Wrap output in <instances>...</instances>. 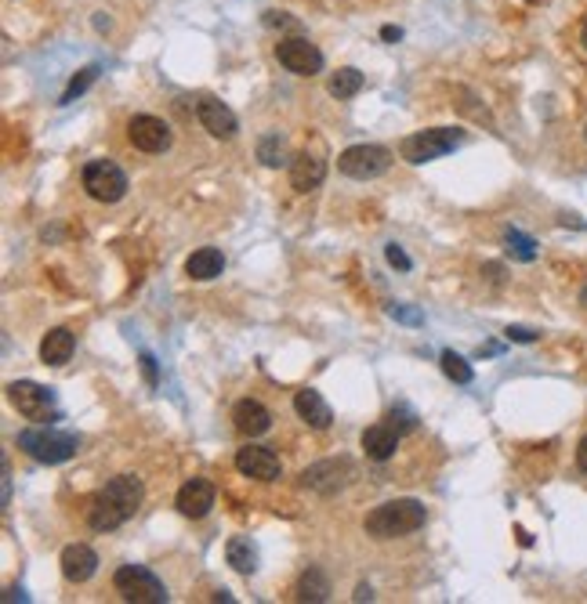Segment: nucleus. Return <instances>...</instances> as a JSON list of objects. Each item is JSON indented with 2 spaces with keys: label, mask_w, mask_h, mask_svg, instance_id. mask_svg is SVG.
I'll return each mask as SVG.
<instances>
[{
  "label": "nucleus",
  "mask_w": 587,
  "mask_h": 604,
  "mask_svg": "<svg viewBox=\"0 0 587 604\" xmlns=\"http://www.w3.org/2000/svg\"><path fill=\"white\" fill-rule=\"evenodd\" d=\"M399 36H403V29H399V26H385V29H381V40H388V44H395Z\"/></svg>",
  "instance_id": "nucleus-37"
},
{
  "label": "nucleus",
  "mask_w": 587,
  "mask_h": 604,
  "mask_svg": "<svg viewBox=\"0 0 587 604\" xmlns=\"http://www.w3.org/2000/svg\"><path fill=\"white\" fill-rule=\"evenodd\" d=\"M439 362H443V373H446L453 383H471V380H475V369H471L457 351H443Z\"/></svg>",
  "instance_id": "nucleus-26"
},
{
  "label": "nucleus",
  "mask_w": 587,
  "mask_h": 604,
  "mask_svg": "<svg viewBox=\"0 0 587 604\" xmlns=\"http://www.w3.org/2000/svg\"><path fill=\"white\" fill-rule=\"evenodd\" d=\"M8 399H12V406H15L26 420H59V413H55V391L40 388V383H33V380H15V383H8Z\"/></svg>",
  "instance_id": "nucleus-9"
},
{
  "label": "nucleus",
  "mask_w": 587,
  "mask_h": 604,
  "mask_svg": "<svg viewBox=\"0 0 587 604\" xmlns=\"http://www.w3.org/2000/svg\"><path fill=\"white\" fill-rule=\"evenodd\" d=\"M142 500H145L142 481H138L135 474H117V478L91 500L87 521H91L94 532H113V528H120L124 521H131V518L138 514Z\"/></svg>",
  "instance_id": "nucleus-1"
},
{
  "label": "nucleus",
  "mask_w": 587,
  "mask_h": 604,
  "mask_svg": "<svg viewBox=\"0 0 587 604\" xmlns=\"http://www.w3.org/2000/svg\"><path fill=\"white\" fill-rule=\"evenodd\" d=\"M257 159L265 163V167H283L287 163V141H283V134H265L261 141H257Z\"/></svg>",
  "instance_id": "nucleus-25"
},
{
  "label": "nucleus",
  "mask_w": 587,
  "mask_h": 604,
  "mask_svg": "<svg viewBox=\"0 0 587 604\" xmlns=\"http://www.w3.org/2000/svg\"><path fill=\"white\" fill-rule=\"evenodd\" d=\"M363 449H366L370 460H378V463L392 460L395 449H399V431H395L392 423H373V427H366V431H363Z\"/></svg>",
  "instance_id": "nucleus-18"
},
{
  "label": "nucleus",
  "mask_w": 587,
  "mask_h": 604,
  "mask_svg": "<svg viewBox=\"0 0 587 604\" xmlns=\"http://www.w3.org/2000/svg\"><path fill=\"white\" fill-rule=\"evenodd\" d=\"M236 471L243 478H254V481H276L283 474V463H280V456L273 449H265V446H243L236 453Z\"/></svg>",
  "instance_id": "nucleus-12"
},
{
  "label": "nucleus",
  "mask_w": 587,
  "mask_h": 604,
  "mask_svg": "<svg viewBox=\"0 0 587 604\" xmlns=\"http://www.w3.org/2000/svg\"><path fill=\"white\" fill-rule=\"evenodd\" d=\"M196 117H200L203 131H207L210 138H218V141H229V138H236V131H240L236 113H232V109H229L222 98H215V94H203V98L196 101Z\"/></svg>",
  "instance_id": "nucleus-11"
},
{
  "label": "nucleus",
  "mask_w": 587,
  "mask_h": 604,
  "mask_svg": "<svg viewBox=\"0 0 587 604\" xmlns=\"http://www.w3.org/2000/svg\"><path fill=\"white\" fill-rule=\"evenodd\" d=\"M265 26H269V29H290V33L301 29V22L290 19V15H283V12H265Z\"/></svg>",
  "instance_id": "nucleus-30"
},
{
  "label": "nucleus",
  "mask_w": 587,
  "mask_h": 604,
  "mask_svg": "<svg viewBox=\"0 0 587 604\" xmlns=\"http://www.w3.org/2000/svg\"><path fill=\"white\" fill-rule=\"evenodd\" d=\"M355 478V463L348 456H334V460H319L312 467L301 471V488L319 492V496H334L348 481Z\"/></svg>",
  "instance_id": "nucleus-8"
},
{
  "label": "nucleus",
  "mask_w": 587,
  "mask_h": 604,
  "mask_svg": "<svg viewBox=\"0 0 587 604\" xmlns=\"http://www.w3.org/2000/svg\"><path fill=\"white\" fill-rule=\"evenodd\" d=\"M576 467H580V474H587V434L580 438V446H576Z\"/></svg>",
  "instance_id": "nucleus-35"
},
{
  "label": "nucleus",
  "mask_w": 587,
  "mask_h": 604,
  "mask_svg": "<svg viewBox=\"0 0 587 604\" xmlns=\"http://www.w3.org/2000/svg\"><path fill=\"white\" fill-rule=\"evenodd\" d=\"M113 586H117V593L124 600H135V604H167V586L159 583L149 568H142V565L117 568Z\"/></svg>",
  "instance_id": "nucleus-5"
},
{
  "label": "nucleus",
  "mask_w": 587,
  "mask_h": 604,
  "mask_svg": "<svg viewBox=\"0 0 587 604\" xmlns=\"http://www.w3.org/2000/svg\"><path fill=\"white\" fill-rule=\"evenodd\" d=\"M232 423H236V431H240V434H247V438H261L265 431L273 427V413L265 409L257 399H240V402H236V409H232Z\"/></svg>",
  "instance_id": "nucleus-16"
},
{
  "label": "nucleus",
  "mask_w": 587,
  "mask_h": 604,
  "mask_svg": "<svg viewBox=\"0 0 587 604\" xmlns=\"http://www.w3.org/2000/svg\"><path fill=\"white\" fill-rule=\"evenodd\" d=\"M504 337L515 341V344H533V341H537V334H533V329H526V326H508Z\"/></svg>",
  "instance_id": "nucleus-33"
},
{
  "label": "nucleus",
  "mask_w": 587,
  "mask_h": 604,
  "mask_svg": "<svg viewBox=\"0 0 587 604\" xmlns=\"http://www.w3.org/2000/svg\"><path fill=\"white\" fill-rule=\"evenodd\" d=\"M388 315L399 318V322H410V326H420V322H424V315H420L417 308H406V304H388Z\"/></svg>",
  "instance_id": "nucleus-32"
},
{
  "label": "nucleus",
  "mask_w": 587,
  "mask_h": 604,
  "mask_svg": "<svg viewBox=\"0 0 587 604\" xmlns=\"http://www.w3.org/2000/svg\"><path fill=\"white\" fill-rule=\"evenodd\" d=\"M222 271H225V257H222V250H215V246H200V250L185 261V276L196 279V283L218 279Z\"/></svg>",
  "instance_id": "nucleus-20"
},
{
  "label": "nucleus",
  "mask_w": 587,
  "mask_h": 604,
  "mask_svg": "<svg viewBox=\"0 0 587 604\" xmlns=\"http://www.w3.org/2000/svg\"><path fill=\"white\" fill-rule=\"evenodd\" d=\"M15 446H19L29 460H37V463H47V467H51V463H66V460H73V456L80 453V438H77V434H69V431L51 427V423H37V427L19 431Z\"/></svg>",
  "instance_id": "nucleus-2"
},
{
  "label": "nucleus",
  "mask_w": 587,
  "mask_h": 604,
  "mask_svg": "<svg viewBox=\"0 0 587 604\" xmlns=\"http://www.w3.org/2000/svg\"><path fill=\"white\" fill-rule=\"evenodd\" d=\"M294 593H298V600H312V604L330 600V579H327V572H323V568H305Z\"/></svg>",
  "instance_id": "nucleus-23"
},
{
  "label": "nucleus",
  "mask_w": 587,
  "mask_h": 604,
  "mask_svg": "<svg viewBox=\"0 0 587 604\" xmlns=\"http://www.w3.org/2000/svg\"><path fill=\"white\" fill-rule=\"evenodd\" d=\"M352 597H355V600H373V590H370V583H359Z\"/></svg>",
  "instance_id": "nucleus-38"
},
{
  "label": "nucleus",
  "mask_w": 587,
  "mask_h": 604,
  "mask_svg": "<svg viewBox=\"0 0 587 604\" xmlns=\"http://www.w3.org/2000/svg\"><path fill=\"white\" fill-rule=\"evenodd\" d=\"M175 507H178L185 518H192V521L207 518L210 507H215V485H210L207 478H189V481L178 488Z\"/></svg>",
  "instance_id": "nucleus-14"
},
{
  "label": "nucleus",
  "mask_w": 587,
  "mask_h": 604,
  "mask_svg": "<svg viewBox=\"0 0 587 604\" xmlns=\"http://www.w3.org/2000/svg\"><path fill=\"white\" fill-rule=\"evenodd\" d=\"M580 304H583V308H587V286H583V290H580Z\"/></svg>",
  "instance_id": "nucleus-40"
},
{
  "label": "nucleus",
  "mask_w": 587,
  "mask_h": 604,
  "mask_svg": "<svg viewBox=\"0 0 587 604\" xmlns=\"http://www.w3.org/2000/svg\"><path fill=\"white\" fill-rule=\"evenodd\" d=\"M142 373H145L149 388H156V383H159V369H156V358H152L149 351H142Z\"/></svg>",
  "instance_id": "nucleus-34"
},
{
  "label": "nucleus",
  "mask_w": 587,
  "mask_h": 604,
  "mask_svg": "<svg viewBox=\"0 0 587 604\" xmlns=\"http://www.w3.org/2000/svg\"><path fill=\"white\" fill-rule=\"evenodd\" d=\"M385 257H388V264H392V268H399V271H410V268H413V261L403 254V246H399V243H388V246H385Z\"/></svg>",
  "instance_id": "nucleus-31"
},
{
  "label": "nucleus",
  "mask_w": 587,
  "mask_h": 604,
  "mask_svg": "<svg viewBox=\"0 0 587 604\" xmlns=\"http://www.w3.org/2000/svg\"><path fill=\"white\" fill-rule=\"evenodd\" d=\"M424 521H428V511H424L420 500H388L381 507H373L363 525H366V536L373 539H395V536L417 532Z\"/></svg>",
  "instance_id": "nucleus-3"
},
{
  "label": "nucleus",
  "mask_w": 587,
  "mask_h": 604,
  "mask_svg": "<svg viewBox=\"0 0 587 604\" xmlns=\"http://www.w3.org/2000/svg\"><path fill=\"white\" fill-rule=\"evenodd\" d=\"M0 600H4V604H12V600H26V593H22V586H8Z\"/></svg>",
  "instance_id": "nucleus-36"
},
{
  "label": "nucleus",
  "mask_w": 587,
  "mask_h": 604,
  "mask_svg": "<svg viewBox=\"0 0 587 604\" xmlns=\"http://www.w3.org/2000/svg\"><path fill=\"white\" fill-rule=\"evenodd\" d=\"M363 73L359 69H352V66H345V69H338V73H330V80H327V91L334 94V98H355L359 91H363Z\"/></svg>",
  "instance_id": "nucleus-24"
},
{
  "label": "nucleus",
  "mask_w": 587,
  "mask_h": 604,
  "mask_svg": "<svg viewBox=\"0 0 587 604\" xmlns=\"http://www.w3.org/2000/svg\"><path fill=\"white\" fill-rule=\"evenodd\" d=\"M276 59L287 73L294 77H319L323 73V51L315 44H308V36H290V40H280L276 44Z\"/></svg>",
  "instance_id": "nucleus-10"
},
{
  "label": "nucleus",
  "mask_w": 587,
  "mask_h": 604,
  "mask_svg": "<svg viewBox=\"0 0 587 604\" xmlns=\"http://www.w3.org/2000/svg\"><path fill=\"white\" fill-rule=\"evenodd\" d=\"M388 167H392V152L385 145H352L338 156V171L345 178H355V181L381 178Z\"/></svg>",
  "instance_id": "nucleus-6"
},
{
  "label": "nucleus",
  "mask_w": 587,
  "mask_h": 604,
  "mask_svg": "<svg viewBox=\"0 0 587 604\" xmlns=\"http://www.w3.org/2000/svg\"><path fill=\"white\" fill-rule=\"evenodd\" d=\"M225 561L240 572V576H254L257 572V546L250 543V536H232L225 543Z\"/></svg>",
  "instance_id": "nucleus-22"
},
{
  "label": "nucleus",
  "mask_w": 587,
  "mask_h": 604,
  "mask_svg": "<svg viewBox=\"0 0 587 604\" xmlns=\"http://www.w3.org/2000/svg\"><path fill=\"white\" fill-rule=\"evenodd\" d=\"M461 141H464V131H461V127H432V131H417V134L403 138L399 156H403L406 163H413V167H420V163H432V159L453 152Z\"/></svg>",
  "instance_id": "nucleus-4"
},
{
  "label": "nucleus",
  "mask_w": 587,
  "mask_h": 604,
  "mask_svg": "<svg viewBox=\"0 0 587 604\" xmlns=\"http://www.w3.org/2000/svg\"><path fill=\"white\" fill-rule=\"evenodd\" d=\"M388 420H392V427L399 431V434H406V431H417V416L399 402V406H392V413H388Z\"/></svg>",
  "instance_id": "nucleus-29"
},
{
  "label": "nucleus",
  "mask_w": 587,
  "mask_h": 604,
  "mask_svg": "<svg viewBox=\"0 0 587 604\" xmlns=\"http://www.w3.org/2000/svg\"><path fill=\"white\" fill-rule=\"evenodd\" d=\"M84 189L98 203H120L127 196V174L117 167L113 159H91L84 167Z\"/></svg>",
  "instance_id": "nucleus-7"
},
{
  "label": "nucleus",
  "mask_w": 587,
  "mask_h": 604,
  "mask_svg": "<svg viewBox=\"0 0 587 604\" xmlns=\"http://www.w3.org/2000/svg\"><path fill=\"white\" fill-rule=\"evenodd\" d=\"M73 348H77V337L69 334L66 326H59V329H51V334L40 341V358L47 366H66L73 358Z\"/></svg>",
  "instance_id": "nucleus-21"
},
{
  "label": "nucleus",
  "mask_w": 587,
  "mask_h": 604,
  "mask_svg": "<svg viewBox=\"0 0 587 604\" xmlns=\"http://www.w3.org/2000/svg\"><path fill=\"white\" fill-rule=\"evenodd\" d=\"M504 243H508V254L518 257V261H533V257H537V243H533L529 236H522L518 229H508V232H504Z\"/></svg>",
  "instance_id": "nucleus-27"
},
{
  "label": "nucleus",
  "mask_w": 587,
  "mask_h": 604,
  "mask_svg": "<svg viewBox=\"0 0 587 604\" xmlns=\"http://www.w3.org/2000/svg\"><path fill=\"white\" fill-rule=\"evenodd\" d=\"M127 138H131V145L142 149V152H167L175 134H171V127L159 120V117H135V120L127 124Z\"/></svg>",
  "instance_id": "nucleus-13"
},
{
  "label": "nucleus",
  "mask_w": 587,
  "mask_h": 604,
  "mask_svg": "<svg viewBox=\"0 0 587 604\" xmlns=\"http://www.w3.org/2000/svg\"><path fill=\"white\" fill-rule=\"evenodd\" d=\"M59 565H62V576L69 583H87L98 572V554L91 551L87 543H69L62 551V558H59Z\"/></svg>",
  "instance_id": "nucleus-15"
},
{
  "label": "nucleus",
  "mask_w": 587,
  "mask_h": 604,
  "mask_svg": "<svg viewBox=\"0 0 587 604\" xmlns=\"http://www.w3.org/2000/svg\"><path fill=\"white\" fill-rule=\"evenodd\" d=\"M323 178H327V163L319 159V156H312V152H298V156L290 159V185H294L298 192H312V189H319V185H323Z\"/></svg>",
  "instance_id": "nucleus-17"
},
{
  "label": "nucleus",
  "mask_w": 587,
  "mask_h": 604,
  "mask_svg": "<svg viewBox=\"0 0 587 604\" xmlns=\"http://www.w3.org/2000/svg\"><path fill=\"white\" fill-rule=\"evenodd\" d=\"M580 44H583V51H587V19H583V29H580Z\"/></svg>",
  "instance_id": "nucleus-39"
},
{
  "label": "nucleus",
  "mask_w": 587,
  "mask_h": 604,
  "mask_svg": "<svg viewBox=\"0 0 587 604\" xmlns=\"http://www.w3.org/2000/svg\"><path fill=\"white\" fill-rule=\"evenodd\" d=\"M294 409H298V416L312 427V431H327L330 423H334V413H330V406H327V399L319 395V391H298L294 395Z\"/></svg>",
  "instance_id": "nucleus-19"
},
{
  "label": "nucleus",
  "mask_w": 587,
  "mask_h": 604,
  "mask_svg": "<svg viewBox=\"0 0 587 604\" xmlns=\"http://www.w3.org/2000/svg\"><path fill=\"white\" fill-rule=\"evenodd\" d=\"M98 73H102L98 66H84V69H80V73H77V77L69 80V87H66V94H62V105L77 101V98H80V94H84V91H87V87H91V84L98 80Z\"/></svg>",
  "instance_id": "nucleus-28"
}]
</instances>
